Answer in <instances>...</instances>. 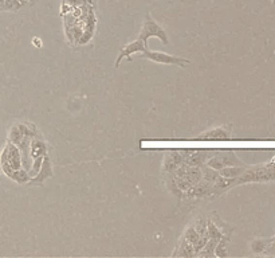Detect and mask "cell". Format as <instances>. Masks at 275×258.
I'll list each match as a JSON object with an SVG mask.
<instances>
[{
	"mask_svg": "<svg viewBox=\"0 0 275 258\" xmlns=\"http://www.w3.org/2000/svg\"><path fill=\"white\" fill-rule=\"evenodd\" d=\"M275 180V163H269L263 166L247 167L244 172L235 180L236 184L251 183V182H271Z\"/></svg>",
	"mask_w": 275,
	"mask_h": 258,
	"instance_id": "obj_1",
	"label": "cell"
},
{
	"mask_svg": "<svg viewBox=\"0 0 275 258\" xmlns=\"http://www.w3.org/2000/svg\"><path fill=\"white\" fill-rule=\"evenodd\" d=\"M206 164L216 171L228 166H244V163L231 149H222V151L213 149L212 156L207 160Z\"/></svg>",
	"mask_w": 275,
	"mask_h": 258,
	"instance_id": "obj_2",
	"label": "cell"
},
{
	"mask_svg": "<svg viewBox=\"0 0 275 258\" xmlns=\"http://www.w3.org/2000/svg\"><path fill=\"white\" fill-rule=\"evenodd\" d=\"M152 36L159 38V39L162 42V45H168V43H169V39H168V35H166L165 30L162 29L160 24L156 22L155 19L152 17L150 14H148L146 17H145V20H144L143 29H141V31H140L138 38L148 43V39L152 38Z\"/></svg>",
	"mask_w": 275,
	"mask_h": 258,
	"instance_id": "obj_3",
	"label": "cell"
},
{
	"mask_svg": "<svg viewBox=\"0 0 275 258\" xmlns=\"http://www.w3.org/2000/svg\"><path fill=\"white\" fill-rule=\"evenodd\" d=\"M141 57L148 58L152 62L162 63V65H173V66H181V68H185V66H188L189 63H191V61L185 59V58L171 55V54H166V52H152L149 49H146V50L141 54Z\"/></svg>",
	"mask_w": 275,
	"mask_h": 258,
	"instance_id": "obj_4",
	"label": "cell"
},
{
	"mask_svg": "<svg viewBox=\"0 0 275 258\" xmlns=\"http://www.w3.org/2000/svg\"><path fill=\"white\" fill-rule=\"evenodd\" d=\"M0 166H8L12 170L22 168V159H20V149L17 145L8 141L0 155Z\"/></svg>",
	"mask_w": 275,
	"mask_h": 258,
	"instance_id": "obj_5",
	"label": "cell"
},
{
	"mask_svg": "<svg viewBox=\"0 0 275 258\" xmlns=\"http://www.w3.org/2000/svg\"><path fill=\"white\" fill-rule=\"evenodd\" d=\"M146 49H149V47H148V43L144 42L143 39L137 38L136 40H133L130 43H128L126 46H124L121 49V52L120 54H118V58H117V61H115L114 66L115 68H118L121 61H122L124 58H126L128 61H130V59H132V54H136V52H144Z\"/></svg>",
	"mask_w": 275,
	"mask_h": 258,
	"instance_id": "obj_6",
	"label": "cell"
},
{
	"mask_svg": "<svg viewBox=\"0 0 275 258\" xmlns=\"http://www.w3.org/2000/svg\"><path fill=\"white\" fill-rule=\"evenodd\" d=\"M231 138V125H223L218 126V128H213L210 129L207 132L200 133L197 138L199 140H213V141H219V140H228Z\"/></svg>",
	"mask_w": 275,
	"mask_h": 258,
	"instance_id": "obj_7",
	"label": "cell"
},
{
	"mask_svg": "<svg viewBox=\"0 0 275 258\" xmlns=\"http://www.w3.org/2000/svg\"><path fill=\"white\" fill-rule=\"evenodd\" d=\"M183 163H184V157L181 156V154H180V151H172V152L166 154L165 159H164L162 171L169 172V175H172L173 172L176 171Z\"/></svg>",
	"mask_w": 275,
	"mask_h": 258,
	"instance_id": "obj_8",
	"label": "cell"
},
{
	"mask_svg": "<svg viewBox=\"0 0 275 258\" xmlns=\"http://www.w3.org/2000/svg\"><path fill=\"white\" fill-rule=\"evenodd\" d=\"M173 257H195V249H194V245L188 242L183 235L178 241V245L176 247V250L172 254Z\"/></svg>",
	"mask_w": 275,
	"mask_h": 258,
	"instance_id": "obj_9",
	"label": "cell"
},
{
	"mask_svg": "<svg viewBox=\"0 0 275 258\" xmlns=\"http://www.w3.org/2000/svg\"><path fill=\"white\" fill-rule=\"evenodd\" d=\"M247 167L248 166H228V167H224V168H222V170H219V173L223 176V178H227V179H234V180H236V179L241 176L242 173L244 172V170H246Z\"/></svg>",
	"mask_w": 275,
	"mask_h": 258,
	"instance_id": "obj_10",
	"label": "cell"
},
{
	"mask_svg": "<svg viewBox=\"0 0 275 258\" xmlns=\"http://www.w3.org/2000/svg\"><path fill=\"white\" fill-rule=\"evenodd\" d=\"M218 242V238H210L204 247L196 254V257H215V249H216Z\"/></svg>",
	"mask_w": 275,
	"mask_h": 258,
	"instance_id": "obj_11",
	"label": "cell"
},
{
	"mask_svg": "<svg viewBox=\"0 0 275 258\" xmlns=\"http://www.w3.org/2000/svg\"><path fill=\"white\" fill-rule=\"evenodd\" d=\"M22 7L19 0H0V11H19Z\"/></svg>",
	"mask_w": 275,
	"mask_h": 258,
	"instance_id": "obj_12",
	"label": "cell"
},
{
	"mask_svg": "<svg viewBox=\"0 0 275 258\" xmlns=\"http://www.w3.org/2000/svg\"><path fill=\"white\" fill-rule=\"evenodd\" d=\"M8 178L12 179V180H15L16 183H27L30 180V176L27 175V172L23 171V170H12L8 175H7Z\"/></svg>",
	"mask_w": 275,
	"mask_h": 258,
	"instance_id": "obj_13",
	"label": "cell"
},
{
	"mask_svg": "<svg viewBox=\"0 0 275 258\" xmlns=\"http://www.w3.org/2000/svg\"><path fill=\"white\" fill-rule=\"evenodd\" d=\"M207 235H208L210 238H218V240H220V238H223L226 234H224L223 231H222V229H220L219 226H216V224H213V222H211V221H208V226H207Z\"/></svg>",
	"mask_w": 275,
	"mask_h": 258,
	"instance_id": "obj_14",
	"label": "cell"
},
{
	"mask_svg": "<svg viewBox=\"0 0 275 258\" xmlns=\"http://www.w3.org/2000/svg\"><path fill=\"white\" fill-rule=\"evenodd\" d=\"M183 237L187 240V241L191 242L192 245H195L196 242L199 241V238H200L201 235L196 231V229L194 227V224H191V226H188V227L185 229Z\"/></svg>",
	"mask_w": 275,
	"mask_h": 258,
	"instance_id": "obj_15",
	"label": "cell"
},
{
	"mask_svg": "<svg viewBox=\"0 0 275 258\" xmlns=\"http://www.w3.org/2000/svg\"><path fill=\"white\" fill-rule=\"evenodd\" d=\"M194 224L196 231L200 235H207V226H208V221L206 218H199Z\"/></svg>",
	"mask_w": 275,
	"mask_h": 258,
	"instance_id": "obj_16",
	"label": "cell"
},
{
	"mask_svg": "<svg viewBox=\"0 0 275 258\" xmlns=\"http://www.w3.org/2000/svg\"><path fill=\"white\" fill-rule=\"evenodd\" d=\"M19 1H20V3H22V4H23V6H24L26 3H29L30 0H19Z\"/></svg>",
	"mask_w": 275,
	"mask_h": 258,
	"instance_id": "obj_17",
	"label": "cell"
}]
</instances>
